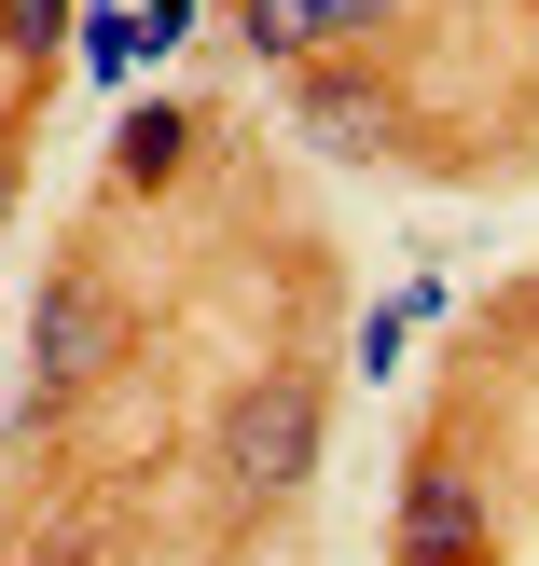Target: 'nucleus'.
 Here are the masks:
<instances>
[{
  "label": "nucleus",
  "instance_id": "obj_1",
  "mask_svg": "<svg viewBox=\"0 0 539 566\" xmlns=\"http://www.w3.org/2000/svg\"><path fill=\"white\" fill-rule=\"evenodd\" d=\"M304 470H319V374H263L236 401V429H221V484L263 512V497H291Z\"/></svg>",
  "mask_w": 539,
  "mask_h": 566
},
{
  "label": "nucleus",
  "instance_id": "obj_2",
  "mask_svg": "<svg viewBox=\"0 0 539 566\" xmlns=\"http://www.w3.org/2000/svg\"><path fill=\"white\" fill-rule=\"evenodd\" d=\"M387 553L402 566H470L485 553V484H470V470H429V484L402 497V525H387Z\"/></svg>",
  "mask_w": 539,
  "mask_h": 566
},
{
  "label": "nucleus",
  "instance_id": "obj_3",
  "mask_svg": "<svg viewBox=\"0 0 539 566\" xmlns=\"http://www.w3.org/2000/svg\"><path fill=\"white\" fill-rule=\"evenodd\" d=\"M387 0H249V55H319V42H346V28H374Z\"/></svg>",
  "mask_w": 539,
  "mask_h": 566
},
{
  "label": "nucleus",
  "instance_id": "obj_4",
  "mask_svg": "<svg viewBox=\"0 0 539 566\" xmlns=\"http://www.w3.org/2000/svg\"><path fill=\"white\" fill-rule=\"evenodd\" d=\"M97 359H111V304H97V291H55V304H42V374L83 387Z\"/></svg>",
  "mask_w": 539,
  "mask_h": 566
},
{
  "label": "nucleus",
  "instance_id": "obj_5",
  "mask_svg": "<svg viewBox=\"0 0 539 566\" xmlns=\"http://www.w3.org/2000/svg\"><path fill=\"white\" fill-rule=\"evenodd\" d=\"M138 55H153V28H138L125 0H97V14H83V70H97V83H125Z\"/></svg>",
  "mask_w": 539,
  "mask_h": 566
},
{
  "label": "nucleus",
  "instance_id": "obj_6",
  "mask_svg": "<svg viewBox=\"0 0 539 566\" xmlns=\"http://www.w3.org/2000/svg\"><path fill=\"white\" fill-rule=\"evenodd\" d=\"M180 153H194V125H180V111H125V180H166Z\"/></svg>",
  "mask_w": 539,
  "mask_h": 566
},
{
  "label": "nucleus",
  "instance_id": "obj_7",
  "mask_svg": "<svg viewBox=\"0 0 539 566\" xmlns=\"http://www.w3.org/2000/svg\"><path fill=\"white\" fill-rule=\"evenodd\" d=\"M0 42H14V55H55V42H70V0H0Z\"/></svg>",
  "mask_w": 539,
  "mask_h": 566
},
{
  "label": "nucleus",
  "instance_id": "obj_8",
  "mask_svg": "<svg viewBox=\"0 0 539 566\" xmlns=\"http://www.w3.org/2000/svg\"><path fill=\"white\" fill-rule=\"evenodd\" d=\"M138 28H153V55H166V42L194 28V0H138Z\"/></svg>",
  "mask_w": 539,
  "mask_h": 566
}]
</instances>
